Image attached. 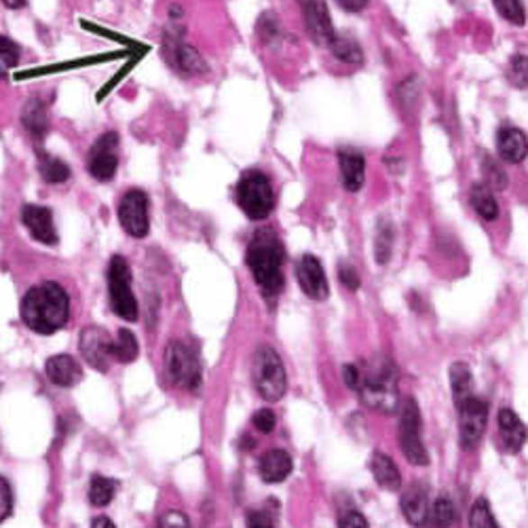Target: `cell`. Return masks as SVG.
<instances>
[{"instance_id": "484cf974", "label": "cell", "mask_w": 528, "mask_h": 528, "mask_svg": "<svg viewBox=\"0 0 528 528\" xmlns=\"http://www.w3.org/2000/svg\"><path fill=\"white\" fill-rule=\"evenodd\" d=\"M451 387H452V400L454 406L460 408L468 404L474 396V377L468 364L463 361H454L451 366Z\"/></svg>"}, {"instance_id": "f35d334b", "label": "cell", "mask_w": 528, "mask_h": 528, "mask_svg": "<svg viewBox=\"0 0 528 528\" xmlns=\"http://www.w3.org/2000/svg\"><path fill=\"white\" fill-rule=\"evenodd\" d=\"M146 51H149V47H146V45H144L142 49H138L136 53L132 51V59L127 61V64H125V68H123L121 72H116V75H114L113 78H110V83L106 85V87H104L102 91H97V102H102L104 97H106V96L110 94V91H113V89L116 87V85L121 83V78H125V77L129 75V70H133V68H136V64H138V61H140V58H142V55H144Z\"/></svg>"}, {"instance_id": "5bb4252c", "label": "cell", "mask_w": 528, "mask_h": 528, "mask_svg": "<svg viewBox=\"0 0 528 528\" xmlns=\"http://www.w3.org/2000/svg\"><path fill=\"white\" fill-rule=\"evenodd\" d=\"M81 353L83 360L94 368V370L106 372L113 360V339H110L106 330L97 328V325H89L81 332Z\"/></svg>"}, {"instance_id": "f6af8a7d", "label": "cell", "mask_w": 528, "mask_h": 528, "mask_svg": "<svg viewBox=\"0 0 528 528\" xmlns=\"http://www.w3.org/2000/svg\"><path fill=\"white\" fill-rule=\"evenodd\" d=\"M339 528H370V526H368V520L360 512L349 509V512L341 514Z\"/></svg>"}, {"instance_id": "e575fe53", "label": "cell", "mask_w": 528, "mask_h": 528, "mask_svg": "<svg viewBox=\"0 0 528 528\" xmlns=\"http://www.w3.org/2000/svg\"><path fill=\"white\" fill-rule=\"evenodd\" d=\"M493 5L503 20L514 23V26H524L526 11L522 0H493Z\"/></svg>"}, {"instance_id": "1f68e13d", "label": "cell", "mask_w": 528, "mask_h": 528, "mask_svg": "<svg viewBox=\"0 0 528 528\" xmlns=\"http://www.w3.org/2000/svg\"><path fill=\"white\" fill-rule=\"evenodd\" d=\"M116 493V482L110 480V478L104 476H94L89 487V501L94 503L96 507H106L110 501L114 499Z\"/></svg>"}, {"instance_id": "2e32d148", "label": "cell", "mask_w": 528, "mask_h": 528, "mask_svg": "<svg viewBox=\"0 0 528 528\" xmlns=\"http://www.w3.org/2000/svg\"><path fill=\"white\" fill-rule=\"evenodd\" d=\"M22 223L26 226L30 235H32L39 243L55 245L58 243V229H55L53 214L45 205L28 204L22 210Z\"/></svg>"}, {"instance_id": "f1b7e54d", "label": "cell", "mask_w": 528, "mask_h": 528, "mask_svg": "<svg viewBox=\"0 0 528 528\" xmlns=\"http://www.w3.org/2000/svg\"><path fill=\"white\" fill-rule=\"evenodd\" d=\"M39 171L47 184H64L70 180V168L61 159L39 150Z\"/></svg>"}, {"instance_id": "f907efd6", "label": "cell", "mask_w": 528, "mask_h": 528, "mask_svg": "<svg viewBox=\"0 0 528 528\" xmlns=\"http://www.w3.org/2000/svg\"><path fill=\"white\" fill-rule=\"evenodd\" d=\"M0 3H3L7 9H14L15 11V9H23V7H26L28 0H0Z\"/></svg>"}, {"instance_id": "7dc6e473", "label": "cell", "mask_w": 528, "mask_h": 528, "mask_svg": "<svg viewBox=\"0 0 528 528\" xmlns=\"http://www.w3.org/2000/svg\"><path fill=\"white\" fill-rule=\"evenodd\" d=\"M342 378H345V383H347L349 389L358 391V385H360V368L353 366V364L342 366Z\"/></svg>"}, {"instance_id": "7bdbcfd3", "label": "cell", "mask_w": 528, "mask_h": 528, "mask_svg": "<svg viewBox=\"0 0 528 528\" xmlns=\"http://www.w3.org/2000/svg\"><path fill=\"white\" fill-rule=\"evenodd\" d=\"M251 423H254V427H256L260 433H271L273 429H275V423H278V419H275V413H273V410L260 408V410H258V413L254 414V419H251Z\"/></svg>"}, {"instance_id": "ba28073f", "label": "cell", "mask_w": 528, "mask_h": 528, "mask_svg": "<svg viewBox=\"0 0 528 528\" xmlns=\"http://www.w3.org/2000/svg\"><path fill=\"white\" fill-rule=\"evenodd\" d=\"M400 413V448L410 463L416 468H425L429 463V454L423 446L421 438V410L413 397H404L397 406Z\"/></svg>"}, {"instance_id": "7402d4cb", "label": "cell", "mask_w": 528, "mask_h": 528, "mask_svg": "<svg viewBox=\"0 0 528 528\" xmlns=\"http://www.w3.org/2000/svg\"><path fill=\"white\" fill-rule=\"evenodd\" d=\"M133 51V49H132ZM132 51H114V53H104V55H91V58H83V59H72V61H64V64H53V66H42V68H34V70H23L17 72L15 78L17 81H23V78H32V77H42V75H55V72H64V70H75V68H87V66H96L102 64V61H110V59H119L125 53Z\"/></svg>"}, {"instance_id": "ffe728a7", "label": "cell", "mask_w": 528, "mask_h": 528, "mask_svg": "<svg viewBox=\"0 0 528 528\" xmlns=\"http://www.w3.org/2000/svg\"><path fill=\"white\" fill-rule=\"evenodd\" d=\"M45 372L49 380L58 387H75L83 378V368L72 355H53V358H49Z\"/></svg>"}, {"instance_id": "8992f818", "label": "cell", "mask_w": 528, "mask_h": 528, "mask_svg": "<svg viewBox=\"0 0 528 528\" xmlns=\"http://www.w3.org/2000/svg\"><path fill=\"white\" fill-rule=\"evenodd\" d=\"M108 294L113 311L125 322L138 319V300L132 287V269L123 256H113L108 267Z\"/></svg>"}, {"instance_id": "30bf717a", "label": "cell", "mask_w": 528, "mask_h": 528, "mask_svg": "<svg viewBox=\"0 0 528 528\" xmlns=\"http://www.w3.org/2000/svg\"><path fill=\"white\" fill-rule=\"evenodd\" d=\"M119 223L129 237L144 239L149 235V196L144 190L132 188L123 195L119 204Z\"/></svg>"}, {"instance_id": "bcb514c9", "label": "cell", "mask_w": 528, "mask_h": 528, "mask_svg": "<svg viewBox=\"0 0 528 528\" xmlns=\"http://www.w3.org/2000/svg\"><path fill=\"white\" fill-rule=\"evenodd\" d=\"M248 528H275V522L267 512H250Z\"/></svg>"}, {"instance_id": "ac0fdd59", "label": "cell", "mask_w": 528, "mask_h": 528, "mask_svg": "<svg viewBox=\"0 0 528 528\" xmlns=\"http://www.w3.org/2000/svg\"><path fill=\"white\" fill-rule=\"evenodd\" d=\"M400 507L404 512V518H406L410 524L423 526L429 514V488L423 482H414L413 487L404 490Z\"/></svg>"}, {"instance_id": "ab89813d", "label": "cell", "mask_w": 528, "mask_h": 528, "mask_svg": "<svg viewBox=\"0 0 528 528\" xmlns=\"http://www.w3.org/2000/svg\"><path fill=\"white\" fill-rule=\"evenodd\" d=\"M279 34H281L279 22L275 20L271 14H264L260 17V22H258V36H260V39L269 45V42L279 39Z\"/></svg>"}, {"instance_id": "e0dca14e", "label": "cell", "mask_w": 528, "mask_h": 528, "mask_svg": "<svg viewBox=\"0 0 528 528\" xmlns=\"http://www.w3.org/2000/svg\"><path fill=\"white\" fill-rule=\"evenodd\" d=\"M496 152L505 163H522L528 157V140L518 127H501L496 133Z\"/></svg>"}, {"instance_id": "681fc988", "label": "cell", "mask_w": 528, "mask_h": 528, "mask_svg": "<svg viewBox=\"0 0 528 528\" xmlns=\"http://www.w3.org/2000/svg\"><path fill=\"white\" fill-rule=\"evenodd\" d=\"M91 528H116L113 524V520L106 518V515H100V518L94 520V524H91Z\"/></svg>"}, {"instance_id": "8fae6325", "label": "cell", "mask_w": 528, "mask_h": 528, "mask_svg": "<svg viewBox=\"0 0 528 528\" xmlns=\"http://www.w3.org/2000/svg\"><path fill=\"white\" fill-rule=\"evenodd\" d=\"M119 133L106 132L91 146L87 157V171L97 182H110L119 169Z\"/></svg>"}, {"instance_id": "9a60e30c", "label": "cell", "mask_w": 528, "mask_h": 528, "mask_svg": "<svg viewBox=\"0 0 528 528\" xmlns=\"http://www.w3.org/2000/svg\"><path fill=\"white\" fill-rule=\"evenodd\" d=\"M296 278L303 290L311 300H325L330 296V286L325 279L322 262L315 256L305 254L296 264Z\"/></svg>"}, {"instance_id": "7a4b0ae2", "label": "cell", "mask_w": 528, "mask_h": 528, "mask_svg": "<svg viewBox=\"0 0 528 528\" xmlns=\"http://www.w3.org/2000/svg\"><path fill=\"white\" fill-rule=\"evenodd\" d=\"M22 319L39 334H55L70 319V298L55 281L30 287L22 300Z\"/></svg>"}, {"instance_id": "f546056e", "label": "cell", "mask_w": 528, "mask_h": 528, "mask_svg": "<svg viewBox=\"0 0 528 528\" xmlns=\"http://www.w3.org/2000/svg\"><path fill=\"white\" fill-rule=\"evenodd\" d=\"M138 353L140 347L133 332H129L125 328L119 330V332H116V339H113V360L121 361V364H132V361L138 358Z\"/></svg>"}, {"instance_id": "6da1fadb", "label": "cell", "mask_w": 528, "mask_h": 528, "mask_svg": "<svg viewBox=\"0 0 528 528\" xmlns=\"http://www.w3.org/2000/svg\"><path fill=\"white\" fill-rule=\"evenodd\" d=\"M284 243L279 241L275 231L262 229L251 237L248 251H245V262L269 303H275L284 290Z\"/></svg>"}, {"instance_id": "277c9868", "label": "cell", "mask_w": 528, "mask_h": 528, "mask_svg": "<svg viewBox=\"0 0 528 528\" xmlns=\"http://www.w3.org/2000/svg\"><path fill=\"white\" fill-rule=\"evenodd\" d=\"M237 204L250 220H264L271 216L275 207V193L267 174L250 169L237 182Z\"/></svg>"}, {"instance_id": "9c48e42d", "label": "cell", "mask_w": 528, "mask_h": 528, "mask_svg": "<svg viewBox=\"0 0 528 528\" xmlns=\"http://www.w3.org/2000/svg\"><path fill=\"white\" fill-rule=\"evenodd\" d=\"M459 410V440L460 448L465 452H474L484 438L488 423V406L487 402L471 397L468 404L457 408Z\"/></svg>"}, {"instance_id": "52a82bcc", "label": "cell", "mask_w": 528, "mask_h": 528, "mask_svg": "<svg viewBox=\"0 0 528 528\" xmlns=\"http://www.w3.org/2000/svg\"><path fill=\"white\" fill-rule=\"evenodd\" d=\"M165 374L182 389L196 391L201 385V364L195 349L182 341H171L165 351Z\"/></svg>"}, {"instance_id": "74e56055", "label": "cell", "mask_w": 528, "mask_h": 528, "mask_svg": "<svg viewBox=\"0 0 528 528\" xmlns=\"http://www.w3.org/2000/svg\"><path fill=\"white\" fill-rule=\"evenodd\" d=\"M482 171L484 178H487V184L495 190H503L507 187V176L499 163L495 161L493 157L482 155Z\"/></svg>"}, {"instance_id": "83f0119b", "label": "cell", "mask_w": 528, "mask_h": 528, "mask_svg": "<svg viewBox=\"0 0 528 528\" xmlns=\"http://www.w3.org/2000/svg\"><path fill=\"white\" fill-rule=\"evenodd\" d=\"M330 51L339 61H345V64L358 66L364 61V51H361L360 42L349 34H334V39L330 41L328 45Z\"/></svg>"}, {"instance_id": "3957f363", "label": "cell", "mask_w": 528, "mask_h": 528, "mask_svg": "<svg viewBox=\"0 0 528 528\" xmlns=\"http://www.w3.org/2000/svg\"><path fill=\"white\" fill-rule=\"evenodd\" d=\"M358 391L368 408L380 414L397 413L400 393H397V370L389 358H374L360 370Z\"/></svg>"}, {"instance_id": "60d3db41", "label": "cell", "mask_w": 528, "mask_h": 528, "mask_svg": "<svg viewBox=\"0 0 528 528\" xmlns=\"http://www.w3.org/2000/svg\"><path fill=\"white\" fill-rule=\"evenodd\" d=\"M339 279H341V284L345 286L347 290H351V292L360 290V286H361L360 273L355 271L353 264H349V262H341L339 264Z\"/></svg>"}, {"instance_id": "b9f144b4", "label": "cell", "mask_w": 528, "mask_h": 528, "mask_svg": "<svg viewBox=\"0 0 528 528\" xmlns=\"http://www.w3.org/2000/svg\"><path fill=\"white\" fill-rule=\"evenodd\" d=\"M11 512H14V490H11L9 482L0 476V522L7 520Z\"/></svg>"}, {"instance_id": "4fadbf2b", "label": "cell", "mask_w": 528, "mask_h": 528, "mask_svg": "<svg viewBox=\"0 0 528 528\" xmlns=\"http://www.w3.org/2000/svg\"><path fill=\"white\" fill-rule=\"evenodd\" d=\"M296 3L300 11H303L306 32H309L313 42H317V45L322 47H328L336 32H334L332 17H330L325 0H296Z\"/></svg>"}, {"instance_id": "8d00e7d4", "label": "cell", "mask_w": 528, "mask_h": 528, "mask_svg": "<svg viewBox=\"0 0 528 528\" xmlns=\"http://www.w3.org/2000/svg\"><path fill=\"white\" fill-rule=\"evenodd\" d=\"M469 528H499L493 512H490L488 501L484 499V496H482V499H478L474 503V507H471Z\"/></svg>"}, {"instance_id": "ee69618b", "label": "cell", "mask_w": 528, "mask_h": 528, "mask_svg": "<svg viewBox=\"0 0 528 528\" xmlns=\"http://www.w3.org/2000/svg\"><path fill=\"white\" fill-rule=\"evenodd\" d=\"M157 528H190V526H188L187 515H184L182 512H178V509H169V512H165L161 515Z\"/></svg>"}, {"instance_id": "4316f807", "label": "cell", "mask_w": 528, "mask_h": 528, "mask_svg": "<svg viewBox=\"0 0 528 528\" xmlns=\"http://www.w3.org/2000/svg\"><path fill=\"white\" fill-rule=\"evenodd\" d=\"M469 201L478 216L487 220V223H493V220L499 218V204H496L493 188H490L488 184L484 182L471 184Z\"/></svg>"}, {"instance_id": "d6986e66", "label": "cell", "mask_w": 528, "mask_h": 528, "mask_svg": "<svg viewBox=\"0 0 528 528\" xmlns=\"http://www.w3.org/2000/svg\"><path fill=\"white\" fill-rule=\"evenodd\" d=\"M339 165H341L342 187H345V190H349V193H358V190L364 187V180H366L364 155L355 149H341Z\"/></svg>"}, {"instance_id": "cb8c5ba5", "label": "cell", "mask_w": 528, "mask_h": 528, "mask_svg": "<svg viewBox=\"0 0 528 528\" xmlns=\"http://www.w3.org/2000/svg\"><path fill=\"white\" fill-rule=\"evenodd\" d=\"M370 471L374 480L380 488L389 490V493H397L402 488V474L397 465L383 452H374L370 459Z\"/></svg>"}, {"instance_id": "c3c4849f", "label": "cell", "mask_w": 528, "mask_h": 528, "mask_svg": "<svg viewBox=\"0 0 528 528\" xmlns=\"http://www.w3.org/2000/svg\"><path fill=\"white\" fill-rule=\"evenodd\" d=\"M339 3V7L342 11H347V14H360V11L366 9V5L370 3V0H336Z\"/></svg>"}, {"instance_id": "7c38bea8", "label": "cell", "mask_w": 528, "mask_h": 528, "mask_svg": "<svg viewBox=\"0 0 528 528\" xmlns=\"http://www.w3.org/2000/svg\"><path fill=\"white\" fill-rule=\"evenodd\" d=\"M163 53L165 59L169 61L171 68L180 72L184 77H199L207 72V64L205 59L201 58V53L196 51L195 47L187 45L180 39V34H169L168 41L163 45Z\"/></svg>"}, {"instance_id": "44dd1931", "label": "cell", "mask_w": 528, "mask_h": 528, "mask_svg": "<svg viewBox=\"0 0 528 528\" xmlns=\"http://www.w3.org/2000/svg\"><path fill=\"white\" fill-rule=\"evenodd\" d=\"M499 435H501V444L505 448L507 452H520L522 448L526 444L528 432L526 425L520 421V416L509 408H501L499 413Z\"/></svg>"}, {"instance_id": "d590c367", "label": "cell", "mask_w": 528, "mask_h": 528, "mask_svg": "<svg viewBox=\"0 0 528 528\" xmlns=\"http://www.w3.org/2000/svg\"><path fill=\"white\" fill-rule=\"evenodd\" d=\"M20 61V47L7 36H0V81L7 78L11 70L15 68Z\"/></svg>"}, {"instance_id": "603a6c76", "label": "cell", "mask_w": 528, "mask_h": 528, "mask_svg": "<svg viewBox=\"0 0 528 528\" xmlns=\"http://www.w3.org/2000/svg\"><path fill=\"white\" fill-rule=\"evenodd\" d=\"M22 125L30 133V138L41 142L49 132V114L45 102L39 100V97H30L22 110Z\"/></svg>"}, {"instance_id": "4dcf8cb0", "label": "cell", "mask_w": 528, "mask_h": 528, "mask_svg": "<svg viewBox=\"0 0 528 528\" xmlns=\"http://www.w3.org/2000/svg\"><path fill=\"white\" fill-rule=\"evenodd\" d=\"M454 520V505L448 496H440L438 501L433 503V507L429 509L425 528H451Z\"/></svg>"}, {"instance_id": "d4e9b609", "label": "cell", "mask_w": 528, "mask_h": 528, "mask_svg": "<svg viewBox=\"0 0 528 528\" xmlns=\"http://www.w3.org/2000/svg\"><path fill=\"white\" fill-rule=\"evenodd\" d=\"M292 474V457L286 451H269L260 459V478L267 484H279Z\"/></svg>"}, {"instance_id": "836d02e7", "label": "cell", "mask_w": 528, "mask_h": 528, "mask_svg": "<svg viewBox=\"0 0 528 528\" xmlns=\"http://www.w3.org/2000/svg\"><path fill=\"white\" fill-rule=\"evenodd\" d=\"M507 83L515 89L528 87V55H514L507 66Z\"/></svg>"}, {"instance_id": "d6a6232c", "label": "cell", "mask_w": 528, "mask_h": 528, "mask_svg": "<svg viewBox=\"0 0 528 528\" xmlns=\"http://www.w3.org/2000/svg\"><path fill=\"white\" fill-rule=\"evenodd\" d=\"M393 251V226L387 220H380L377 229V241H374V258L378 264H387Z\"/></svg>"}, {"instance_id": "5b68a950", "label": "cell", "mask_w": 528, "mask_h": 528, "mask_svg": "<svg viewBox=\"0 0 528 528\" xmlns=\"http://www.w3.org/2000/svg\"><path fill=\"white\" fill-rule=\"evenodd\" d=\"M251 378L262 400L278 402L284 397L287 378L279 353L273 347H260L251 361Z\"/></svg>"}]
</instances>
